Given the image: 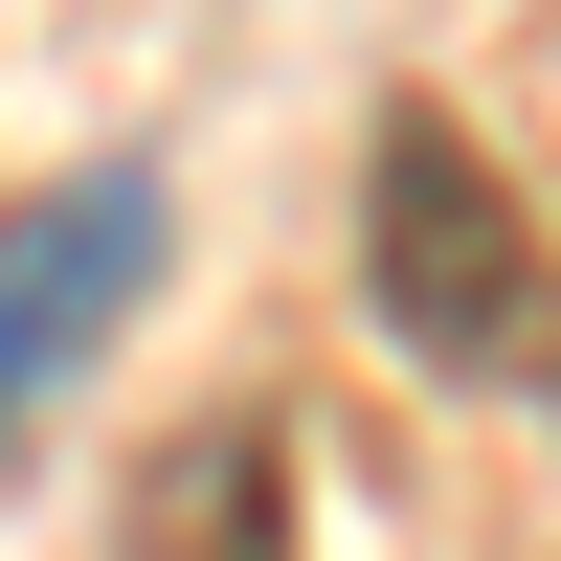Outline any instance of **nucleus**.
<instances>
[{
  "instance_id": "1",
  "label": "nucleus",
  "mask_w": 561,
  "mask_h": 561,
  "mask_svg": "<svg viewBox=\"0 0 561 561\" xmlns=\"http://www.w3.org/2000/svg\"><path fill=\"white\" fill-rule=\"evenodd\" d=\"M359 293H382V337L427 382H517L539 359V203H517V158H472L449 113H382V158H359Z\"/></svg>"
},
{
  "instance_id": "2",
  "label": "nucleus",
  "mask_w": 561,
  "mask_h": 561,
  "mask_svg": "<svg viewBox=\"0 0 561 561\" xmlns=\"http://www.w3.org/2000/svg\"><path fill=\"white\" fill-rule=\"evenodd\" d=\"M135 270H158V180L113 158V180H68V203H45L23 248H0V404H23L45 359L90 337V314H135Z\"/></svg>"
},
{
  "instance_id": "3",
  "label": "nucleus",
  "mask_w": 561,
  "mask_h": 561,
  "mask_svg": "<svg viewBox=\"0 0 561 561\" xmlns=\"http://www.w3.org/2000/svg\"><path fill=\"white\" fill-rule=\"evenodd\" d=\"M113 561H293V427H270V404H203V427L135 472Z\"/></svg>"
}]
</instances>
